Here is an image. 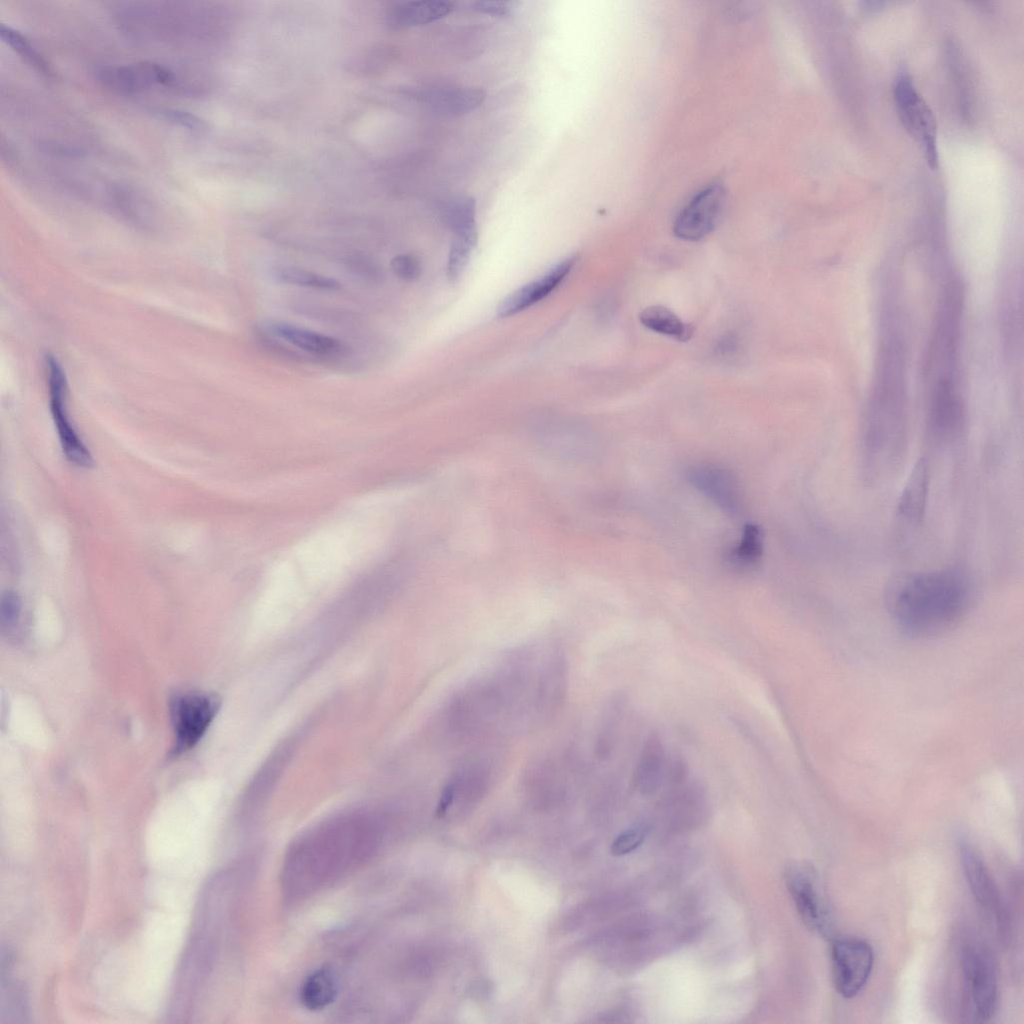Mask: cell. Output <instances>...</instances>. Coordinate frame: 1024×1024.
I'll list each match as a JSON object with an SVG mask.
<instances>
[{
  "instance_id": "16",
  "label": "cell",
  "mask_w": 1024,
  "mask_h": 1024,
  "mask_svg": "<svg viewBox=\"0 0 1024 1024\" xmlns=\"http://www.w3.org/2000/svg\"><path fill=\"white\" fill-rule=\"evenodd\" d=\"M263 329L270 336L315 356H338L346 349L345 345L334 337L285 321H267L263 324Z\"/></svg>"
},
{
  "instance_id": "4",
  "label": "cell",
  "mask_w": 1024,
  "mask_h": 1024,
  "mask_svg": "<svg viewBox=\"0 0 1024 1024\" xmlns=\"http://www.w3.org/2000/svg\"><path fill=\"white\" fill-rule=\"evenodd\" d=\"M893 95L902 125L922 145L929 167L937 169L939 157L936 119L929 105L917 91L910 75L904 70L895 78Z\"/></svg>"
},
{
  "instance_id": "7",
  "label": "cell",
  "mask_w": 1024,
  "mask_h": 1024,
  "mask_svg": "<svg viewBox=\"0 0 1024 1024\" xmlns=\"http://www.w3.org/2000/svg\"><path fill=\"white\" fill-rule=\"evenodd\" d=\"M219 708L220 699L211 693L189 692L177 695L171 700L173 756L189 751L201 740Z\"/></svg>"
},
{
  "instance_id": "30",
  "label": "cell",
  "mask_w": 1024,
  "mask_h": 1024,
  "mask_svg": "<svg viewBox=\"0 0 1024 1024\" xmlns=\"http://www.w3.org/2000/svg\"><path fill=\"white\" fill-rule=\"evenodd\" d=\"M393 273L400 279L412 281L421 274V261L411 253H402L393 257L391 261Z\"/></svg>"
},
{
  "instance_id": "13",
  "label": "cell",
  "mask_w": 1024,
  "mask_h": 1024,
  "mask_svg": "<svg viewBox=\"0 0 1024 1024\" xmlns=\"http://www.w3.org/2000/svg\"><path fill=\"white\" fill-rule=\"evenodd\" d=\"M96 76L105 87L122 94H137L154 87H174L178 81L170 68L150 61L103 66L96 71Z\"/></svg>"
},
{
  "instance_id": "17",
  "label": "cell",
  "mask_w": 1024,
  "mask_h": 1024,
  "mask_svg": "<svg viewBox=\"0 0 1024 1024\" xmlns=\"http://www.w3.org/2000/svg\"><path fill=\"white\" fill-rule=\"evenodd\" d=\"M416 96L432 112L442 116H461L477 109L486 93L475 87L444 86L420 90Z\"/></svg>"
},
{
  "instance_id": "6",
  "label": "cell",
  "mask_w": 1024,
  "mask_h": 1024,
  "mask_svg": "<svg viewBox=\"0 0 1024 1024\" xmlns=\"http://www.w3.org/2000/svg\"><path fill=\"white\" fill-rule=\"evenodd\" d=\"M961 964L965 990L975 1017L989 1020L997 1009L998 984L994 961L982 943L970 940L964 943Z\"/></svg>"
},
{
  "instance_id": "21",
  "label": "cell",
  "mask_w": 1024,
  "mask_h": 1024,
  "mask_svg": "<svg viewBox=\"0 0 1024 1024\" xmlns=\"http://www.w3.org/2000/svg\"><path fill=\"white\" fill-rule=\"evenodd\" d=\"M666 756L661 739L651 733L645 740L638 759L634 782L643 794H651L657 790L664 778Z\"/></svg>"
},
{
  "instance_id": "2",
  "label": "cell",
  "mask_w": 1024,
  "mask_h": 1024,
  "mask_svg": "<svg viewBox=\"0 0 1024 1024\" xmlns=\"http://www.w3.org/2000/svg\"><path fill=\"white\" fill-rule=\"evenodd\" d=\"M972 589L957 568L903 573L885 591V604L896 627L914 639H931L956 628L966 616Z\"/></svg>"
},
{
  "instance_id": "18",
  "label": "cell",
  "mask_w": 1024,
  "mask_h": 1024,
  "mask_svg": "<svg viewBox=\"0 0 1024 1024\" xmlns=\"http://www.w3.org/2000/svg\"><path fill=\"white\" fill-rule=\"evenodd\" d=\"M930 471L926 459L914 464L900 495L897 512L909 523L918 524L923 519L929 492Z\"/></svg>"
},
{
  "instance_id": "1",
  "label": "cell",
  "mask_w": 1024,
  "mask_h": 1024,
  "mask_svg": "<svg viewBox=\"0 0 1024 1024\" xmlns=\"http://www.w3.org/2000/svg\"><path fill=\"white\" fill-rule=\"evenodd\" d=\"M901 348L893 339L883 345L862 424V470L872 483L892 477L907 451L908 406Z\"/></svg>"
},
{
  "instance_id": "9",
  "label": "cell",
  "mask_w": 1024,
  "mask_h": 1024,
  "mask_svg": "<svg viewBox=\"0 0 1024 1024\" xmlns=\"http://www.w3.org/2000/svg\"><path fill=\"white\" fill-rule=\"evenodd\" d=\"M45 366L50 410L62 452L71 464L80 468H91L94 465L93 456L75 430L68 414L67 385L63 371L52 356L46 357Z\"/></svg>"
},
{
  "instance_id": "22",
  "label": "cell",
  "mask_w": 1024,
  "mask_h": 1024,
  "mask_svg": "<svg viewBox=\"0 0 1024 1024\" xmlns=\"http://www.w3.org/2000/svg\"><path fill=\"white\" fill-rule=\"evenodd\" d=\"M338 995V980L330 967L313 971L300 989L302 1005L311 1011H319L331 1005Z\"/></svg>"
},
{
  "instance_id": "23",
  "label": "cell",
  "mask_w": 1024,
  "mask_h": 1024,
  "mask_svg": "<svg viewBox=\"0 0 1024 1024\" xmlns=\"http://www.w3.org/2000/svg\"><path fill=\"white\" fill-rule=\"evenodd\" d=\"M640 322L647 329L663 334L678 341H688L693 328L683 322L675 313L664 306L646 307L639 315Z\"/></svg>"
},
{
  "instance_id": "10",
  "label": "cell",
  "mask_w": 1024,
  "mask_h": 1024,
  "mask_svg": "<svg viewBox=\"0 0 1024 1024\" xmlns=\"http://www.w3.org/2000/svg\"><path fill=\"white\" fill-rule=\"evenodd\" d=\"M959 858L969 889L979 906L993 918L1001 935L1009 932L1007 910L998 887L984 860L975 847L961 841L958 846Z\"/></svg>"
},
{
  "instance_id": "26",
  "label": "cell",
  "mask_w": 1024,
  "mask_h": 1024,
  "mask_svg": "<svg viewBox=\"0 0 1024 1024\" xmlns=\"http://www.w3.org/2000/svg\"><path fill=\"white\" fill-rule=\"evenodd\" d=\"M0 35L2 40L36 71L45 76L52 75L49 64L20 32L9 26L1 25Z\"/></svg>"
},
{
  "instance_id": "32",
  "label": "cell",
  "mask_w": 1024,
  "mask_h": 1024,
  "mask_svg": "<svg viewBox=\"0 0 1024 1024\" xmlns=\"http://www.w3.org/2000/svg\"><path fill=\"white\" fill-rule=\"evenodd\" d=\"M160 115L165 120L172 122L175 125L192 130L199 129L203 125L202 121L198 117L185 111L165 109L160 111Z\"/></svg>"
},
{
  "instance_id": "33",
  "label": "cell",
  "mask_w": 1024,
  "mask_h": 1024,
  "mask_svg": "<svg viewBox=\"0 0 1024 1024\" xmlns=\"http://www.w3.org/2000/svg\"><path fill=\"white\" fill-rule=\"evenodd\" d=\"M474 9L490 15L504 16L509 13L510 6L504 1H477Z\"/></svg>"
},
{
  "instance_id": "20",
  "label": "cell",
  "mask_w": 1024,
  "mask_h": 1024,
  "mask_svg": "<svg viewBox=\"0 0 1024 1024\" xmlns=\"http://www.w3.org/2000/svg\"><path fill=\"white\" fill-rule=\"evenodd\" d=\"M454 3L446 0L406 1L394 5L387 15L393 28H406L434 22L449 15Z\"/></svg>"
},
{
  "instance_id": "3",
  "label": "cell",
  "mask_w": 1024,
  "mask_h": 1024,
  "mask_svg": "<svg viewBox=\"0 0 1024 1024\" xmlns=\"http://www.w3.org/2000/svg\"><path fill=\"white\" fill-rule=\"evenodd\" d=\"M375 842L371 833L344 826L301 839L286 863L287 888L299 894L331 881L365 857Z\"/></svg>"
},
{
  "instance_id": "31",
  "label": "cell",
  "mask_w": 1024,
  "mask_h": 1024,
  "mask_svg": "<svg viewBox=\"0 0 1024 1024\" xmlns=\"http://www.w3.org/2000/svg\"><path fill=\"white\" fill-rule=\"evenodd\" d=\"M21 600L14 591H7L1 599V621L2 625L10 629L14 627L20 617Z\"/></svg>"
},
{
  "instance_id": "15",
  "label": "cell",
  "mask_w": 1024,
  "mask_h": 1024,
  "mask_svg": "<svg viewBox=\"0 0 1024 1024\" xmlns=\"http://www.w3.org/2000/svg\"><path fill=\"white\" fill-rule=\"evenodd\" d=\"M576 260V256H569L538 279L516 290L500 303L497 315L499 317L514 315L545 298L569 274Z\"/></svg>"
},
{
  "instance_id": "5",
  "label": "cell",
  "mask_w": 1024,
  "mask_h": 1024,
  "mask_svg": "<svg viewBox=\"0 0 1024 1024\" xmlns=\"http://www.w3.org/2000/svg\"><path fill=\"white\" fill-rule=\"evenodd\" d=\"M937 379L930 390L926 428L931 440L946 444L955 440L965 421V409L954 378V368H938Z\"/></svg>"
},
{
  "instance_id": "8",
  "label": "cell",
  "mask_w": 1024,
  "mask_h": 1024,
  "mask_svg": "<svg viewBox=\"0 0 1024 1024\" xmlns=\"http://www.w3.org/2000/svg\"><path fill=\"white\" fill-rule=\"evenodd\" d=\"M873 964V948L866 940L857 937H839L833 940V982L842 997L850 999L861 992L870 978Z\"/></svg>"
},
{
  "instance_id": "11",
  "label": "cell",
  "mask_w": 1024,
  "mask_h": 1024,
  "mask_svg": "<svg viewBox=\"0 0 1024 1024\" xmlns=\"http://www.w3.org/2000/svg\"><path fill=\"white\" fill-rule=\"evenodd\" d=\"M726 192L723 185L713 182L700 189L677 215L673 231L686 241H698L717 226L724 208Z\"/></svg>"
},
{
  "instance_id": "29",
  "label": "cell",
  "mask_w": 1024,
  "mask_h": 1024,
  "mask_svg": "<svg viewBox=\"0 0 1024 1024\" xmlns=\"http://www.w3.org/2000/svg\"><path fill=\"white\" fill-rule=\"evenodd\" d=\"M648 829L645 825L631 827L619 834L611 845V853L615 856L626 855L638 848L644 841Z\"/></svg>"
},
{
  "instance_id": "27",
  "label": "cell",
  "mask_w": 1024,
  "mask_h": 1024,
  "mask_svg": "<svg viewBox=\"0 0 1024 1024\" xmlns=\"http://www.w3.org/2000/svg\"><path fill=\"white\" fill-rule=\"evenodd\" d=\"M475 214V201L471 197H457L445 207V218L455 235L477 231Z\"/></svg>"
},
{
  "instance_id": "24",
  "label": "cell",
  "mask_w": 1024,
  "mask_h": 1024,
  "mask_svg": "<svg viewBox=\"0 0 1024 1024\" xmlns=\"http://www.w3.org/2000/svg\"><path fill=\"white\" fill-rule=\"evenodd\" d=\"M762 553L763 535L761 529L755 524H746L739 542L729 550L727 561L734 568L747 570L757 565Z\"/></svg>"
},
{
  "instance_id": "25",
  "label": "cell",
  "mask_w": 1024,
  "mask_h": 1024,
  "mask_svg": "<svg viewBox=\"0 0 1024 1024\" xmlns=\"http://www.w3.org/2000/svg\"><path fill=\"white\" fill-rule=\"evenodd\" d=\"M276 278L289 285H296L322 291H336L340 283L332 278L310 270L297 267H283L277 270Z\"/></svg>"
},
{
  "instance_id": "12",
  "label": "cell",
  "mask_w": 1024,
  "mask_h": 1024,
  "mask_svg": "<svg viewBox=\"0 0 1024 1024\" xmlns=\"http://www.w3.org/2000/svg\"><path fill=\"white\" fill-rule=\"evenodd\" d=\"M787 881L806 927L821 936H830L833 918L814 870L808 866L794 867L789 872Z\"/></svg>"
},
{
  "instance_id": "28",
  "label": "cell",
  "mask_w": 1024,
  "mask_h": 1024,
  "mask_svg": "<svg viewBox=\"0 0 1024 1024\" xmlns=\"http://www.w3.org/2000/svg\"><path fill=\"white\" fill-rule=\"evenodd\" d=\"M476 241L477 231L455 235L447 264V275L450 280H456L461 275Z\"/></svg>"
},
{
  "instance_id": "19",
  "label": "cell",
  "mask_w": 1024,
  "mask_h": 1024,
  "mask_svg": "<svg viewBox=\"0 0 1024 1024\" xmlns=\"http://www.w3.org/2000/svg\"><path fill=\"white\" fill-rule=\"evenodd\" d=\"M12 966V953L2 949L0 1022L3 1024L23 1023L28 1016L26 993L22 983L13 978Z\"/></svg>"
},
{
  "instance_id": "14",
  "label": "cell",
  "mask_w": 1024,
  "mask_h": 1024,
  "mask_svg": "<svg viewBox=\"0 0 1024 1024\" xmlns=\"http://www.w3.org/2000/svg\"><path fill=\"white\" fill-rule=\"evenodd\" d=\"M686 477L695 489L720 509L731 515L740 513V486L731 471L716 464H698L687 470Z\"/></svg>"
}]
</instances>
